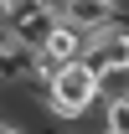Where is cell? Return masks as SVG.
<instances>
[{"label": "cell", "instance_id": "1", "mask_svg": "<svg viewBox=\"0 0 129 134\" xmlns=\"http://www.w3.org/2000/svg\"><path fill=\"white\" fill-rule=\"evenodd\" d=\"M41 103H47V119L57 124H78L98 108V88H93V67L88 62H62L41 83Z\"/></svg>", "mask_w": 129, "mask_h": 134}, {"label": "cell", "instance_id": "2", "mask_svg": "<svg viewBox=\"0 0 129 134\" xmlns=\"http://www.w3.org/2000/svg\"><path fill=\"white\" fill-rule=\"evenodd\" d=\"M0 21L16 31L21 47H41V36L57 21V0H0Z\"/></svg>", "mask_w": 129, "mask_h": 134}, {"label": "cell", "instance_id": "3", "mask_svg": "<svg viewBox=\"0 0 129 134\" xmlns=\"http://www.w3.org/2000/svg\"><path fill=\"white\" fill-rule=\"evenodd\" d=\"M78 62H88L93 72H103V67L114 62H129V21H109V26H93V31H83V57Z\"/></svg>", "mask_w": 129, "mask_h": 134}, {"label": "cell", "instance_id": "4", "mask_svg": "<svg viewBox=\"0 0 129 134\" xmlns=\"http://www.w3.org/2000/svg\"><path fill=\"white\" fill-rule=\"evenodd\" d=\"M78 57H83V31L72 26V21L57 16V21H52V31L41 36V47H36V83H47L62 62H78Z\"/></svg>", "mask_w": 129, "mask_h": 134}, {"label": "cell", "instance_id": "5", "mask_svg": "<svg viewBox=\"0 0 129 134\" xmlns=\"http://www.w3.org/2000/svg\"><path fill=\"white\" fill-rule=\"evenodd\" d=\"M57 16L72 21L78 31H93V26L119 21V5H114V0H57Z\"/></svg>", "mask_w": 129, "mask_h": 134}, {"label": "cell", "instance_id": "6", "mask_svg": "<svg viewBox=\"0 0 129 134\" xmlns=\"http://www.w3.org/2000/svg\"><path fill=\"white\" fill-rule=\"evenodd\" d=\"M93 88H98V103L129 98V62H114V67H103V72H93Z\"/></svg>", "mask_w": 129, "mask_h": 134}, {"label": "cell", "instance_id": "7", "mask_svg": "<svg viewBox=\"0 0 129 134\" xmlns=\"http://www.w3.org/2000/svg\"><path fill=\"white\" fill-rule=\"evenodd\" d=\"M98 114H103V124H98V129H109V134H129V98H109V103H98Z\"/></svg>", "mask_w": 129, "mask_h": 134}, {"label": "cell", "instance_id": "8", "mask_svg": "<svg viewBox=\"0 0 129 134\" xmlns=\"http://www.w3.org/2000/svg\"><path fill=\"white\" fill-rule=\"evenodd\" d=\"M10 47H16V31H10V26L0 21V52H10Z\"/></svg>", "mask_w": 129, "mask_h": 134}, {"label": "cell", "instance_id": "9", "mask_svg": "<svg viewBox=\"0 0 129 134\" xmlns=\"http://www.w3.org/2000/svg\"><path fill=\"white\" fill-rule=\"evenodd\" d=\"M114 5H124V0H114Z\"/></svg>", "mask_w": 129, "mask_h": 134}, {"label": "cell", "instance_id": "10", "mask_svg": "<svg viewBox=\"0 0 129 134\" xmlns=\"http://www.w3.org/2000/svg\"><path fill=\"white\" fill-rule=\"evenodd\" d=\"M98 134H109V129H98Z\"/></svg>", "mask_w": 129, "mask_h": 134}]
</instances>
